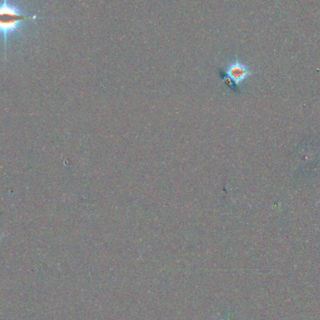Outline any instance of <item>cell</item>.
Returning a JSON list of instances; mask_svg holds the SVG:
<instances>
[{
	"mask_svg": "<svg viewBox=\"0 0 320 320\" xmlns=\"http://www.w3.org/2000/svg\"><path fill=\"white\" fill-rule=\"evenodd\" d=\"M37 18V15H26L18 8L11 5L8 0H3L2 4H0V33L4 38L5 52L7 48L8 36L18 31L24 22L31 21Z\"/></svg>",
	"mask_w": 320,
	"mask_h": 320,
	"instance_id": "6da1fadb",
	"label": "cell"
},
{
	"mask_svg": "<svg viewBox=\"0 0 320 320\" xmlns=\"http://www.w3.org/2000/svg\"><path fill=\"white\" fill-rule=\"evenodd\" d=\"M251 70L246 65L239 60H235L228 65L225 71L221 72V79L230 89L237 92L240 86L251 76Z\"/></svg>",
	"mask_w": 320,
	"mask_h": 320,
	"instance_id": "7a4b0ae2",
	"label": "cell"
}]
</instances>
